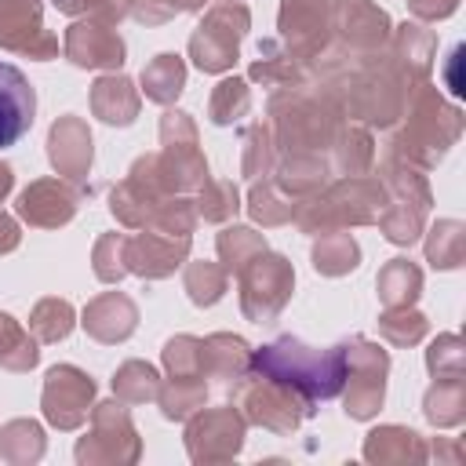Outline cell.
Returning <instances> with one entry per match:
<instances>
[{"mask_svg": "<svg viewBox=\"0 0 466 466\" xmlns=\"http://www.w3.org/2000/svg\"><path fill=\"white\" fill-rule=\"evenodd\" d=\"M255 371L269 375L273 382H288L295 390H302L309 400H324V397H335L342 390V379H346V353L335 346V350H309L302 342H273L266 350L255 353Z\"/></svg>", "mask_w": 466, "mask_h": 466, "instance_id": "obj_1", "label": "cell"}, {"mask_svg": "<svg viewBox=\"0 0 466 466\" xmlns=\"http://www.w3.org/2000/svg\"><path fill=\"white\" fill-rule=\"evenodd\" d=\"M36 116V91L29 87V76L0 58V149L15 146Z\"/></svg>", "mask_w": 466, "mask_h": 466, "instance_id": "obj_2", "label": "cell"}]
</instances>
